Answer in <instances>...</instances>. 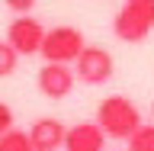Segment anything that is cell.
<instances>
[{
    "label": "cell",
    "mask_w": 154,
    "mask_h": 151,
    "mask_svg": "<svg viewBox=\"0 0 154 151\" xmlns=\"http://www.w3.org/2000/svg\"><path fill=\"white\" fill-rule=\"evenodd\" d=\"M16 64H19V55L13 52V45H10L7 39H3V42H0V77H10L16 71Z\"/></svg>",
    "instance_id": "obj_11"
},
{
    "label": "cell",
    "mask_w": 154,
    "mask_h": 151,
    "mask_svg": "<svg viewBox=\"0 0 154 151\" xmlns=\"http://www.w3.org/2000/svg\"><path fill=\"white\" fill-rule=\"evenodd\" d=\"M87 48L84 32L74 26H55L45 29V39H42V52L38 55L45 58V64H71L80 58V52Z\"/></svg>",
    "instance_id": "obj_3"
},
{
    "label": "cell",
    "mask_w": 154,
    "mask_h": 151,
    "mask_svg": "<svg viewBox=\"0 0 154 151\" xmlns=\"http://www.w3.org/2000/svg\"><path fill=\"white\" fill-rule=\"evenodd\" d=\"M0 151H32L29 132H23V129H10L7 135H0Z\"/></svg>",
    "instance_id": "obj_10"
},
{
    "label": "cell",
    "mask_w": 154,
    "mask_h": 151,
    "mask_svg": "<svg viewBox=\"0 0 154 151\" xmlns=\"http://www.w3.org/2000/svg\"><path fill=\"white\" fill-rule=\"evenodd\" d=\"M128 151H154V122H141L128 138Z\"/></svg>",
    "instance_id": "obj_9"
},
{
    "label": "cell",
    "mask_w": 154,
    "mask_h": 151,
    "mask_svg": "<svg viewBox=\"0 0 154 151\" xmlns=\"http://www.w3.org/2000/svg\"><path fill=\"white\" fill-rule=\"evenodd\" d=\"M64 151H106V135L96 122H77L64 135Z\"/></svg>",
    "instance_id": "obj_8"
},
{
    "label": "cell",
    "mask_w": 154,
    "mask_h": 151,
    "mask_svg": "<svg viewBox=\"0 0 154 151\" xmlns=\"http://www.w3.org/2000/svg\"><path fill=\"white\" fill-rule=\"evenodd\" d=\"M154 29V0H125L112 19V32L119 42H144Z\"/></svg>",
    "instance_id": "obj_2"
},
{
    "label": "cell",
    "mask_w": 154,
    "mask_h": 151,
    "mask_svg": "<svg viewBox=\"0 0 154 151\" xmlns=\"http://www.w3.org/2000/svg\"><path fill=\"white\" fill-rule=\"evenodd\" d=\"M42 39H45V26L35 16H16L7 29V42L13 45L16 55H38L42 52Z\"/></svg>",
    "instance_id": "obj_5"
},
{
    "label": "cell",
    "mask_w": 154,
    "mask_h": 151,
    "mask_svg": "<svg viewBox=\"0 0 154 151\" xmlns=\"http://www.w3.org/2000/svg\"><path fill=\"white\" fill-rule=\"evenodd\" d=\"M74 80L77 77L71 71V64H42V71L35 77L42 96H48V100H64L74 90Z\"/></svg>",
    "instance_id": "obj_6"
},
{
    "label": "cell",
    "mask_w": 154,
    "mask_h": 151,
    "mask_svg": "<svg viewBox=\"0 0 154 151\" xmlns=\"http://www.w3.org/2000/svg\"><path fill=\"white\" fill-rule=\"evenodd\" d=\"M112 71H116L112 55H109L106 48H100V45H87L84 52H80V58L74 61V77L84 80V84H90V87L106 84V80L112 77Z\"/></svg>",
    "instance_id": "obj_4"
},
{
    "label": "cell",
    "mask_w": 154,
    "mask_h": 151,
    "mask_svg": "<svg viewBox=\"0 0 154 151\" xmlns=\"http://www.w3.org/2000/svg\"><path fill=\"white\" fill-rule=\"evenodd\" d=\"M3 3H7L16 16H26V13H32V7H35L38 0H3Z\"/></svg>",
    "instance_id": "obj_12"
},
{
    "label": "cell",
    "mask_w": 154,
    "mask_h": 151,
    "mask_svg": "<svg viewBox=\"0 0 154 151\" xmlns=\"http://www.w3.org/2000/svg\"><path fill=\"white\" fill-rule=\"evenodd\" d=\"M13 129V109L7 103H0V135H7Z\"/></svg>",
    "instance_id": "obj_13"
},
{
    "label": "cell",
    "mask_w": 154,
    "mask_h": 151,
    "mask_svg": "<svg viewBox=\"0 0 154 151\" xmlns=\"http://www.w3.org/2000/svg\"><path fill=\"white\" fill-rule=\"evenodd\" d=\"M96 125L103 129L106 138H119V142H128L132 132L141 125V113L138 106L128 100V96H106L100 109H96Z\"/></svg>",
    "instance_id": "obj_1"
},
{
    "label": "cell",
    "mask_w": 154,
    "mask_h": 151,
    "mask_svg": "<svg viewBox=\"0 0 154 151\" xmlns=\"http://www.w3.org/2000/svg\"><path fill=\"white\" fill-rule=\"evenodd\" d=\"M64 135H67L64 122L45 116V119H35L32 122L29 142H32V151H58V148H64Z\"/></svg>",
    "instance_id": "obj_7"
},
{
    "label": "cell",
    "mask_w": 154,
    "mask_h": 151,
    "mask_svg": "<svg viewBox=\"0 0 154 151\" xmlns=\"http://www.w3.org/2000/svg\"><path fill=\"white\" fill-rule=\"evenodd\" d=\"M151 113H154V106H151Z\"/></svg>",
    "instance_id": "obj_14"
}]
</instances>
